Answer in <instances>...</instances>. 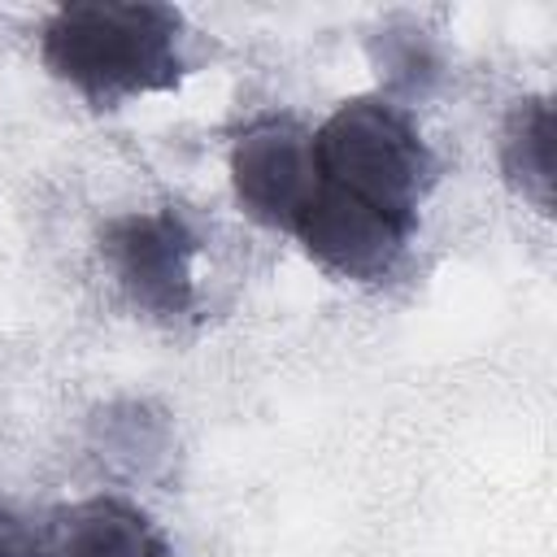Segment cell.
Here are the masks:
<instances>
[{
  "label": "cell",
  "instance_id": "obj_3",
  "mask_svg": "<svg viewBox=\"0 0 557 557\" xmlns=\"http://www.w3.org/2000/svg\"><path fill=\"white\" fill-rule=\"evenodd\" d=\"M196 252L200 235L178 209H135L100 231V257L117 292L157 322H178L196 309Z\"/></svg>",
  "mask_w": 557,
  "mask_h": 557
},
{
  "label": "cell",
  "instance_id": "obj_4",
  "mask_svg": "<svg viewBox=\"0 0 557 557\" xmlns=\"http://www.w3.org/2000/svg\"><path fill=\"white\" fill-rule=\"evenodd\" d=\"M231 191L252 222L292 231L318 191L309 135L292 117H261L244 126L231 144Z\"/></svg>",
  "mask_w": 557,
  "mask_h": 557
},
{
  "label": "cell",
  "instance_id": "obj_5",
  "mask_svg": "<svg viewBox=\"0 0 557 557\" xmlns=\"http://www.w3.org/2000/svg\"><path fill=\"white\" fill-rule=\"evenodd\" d=\"M292 235L305 244V252L326 274L348 278V283H379L400 265L413 226L396 222L392 213H383L339 187L318 183V191L305 205V213L296 218Z\"/></svg>",
  "mask_w": 557,
  "mask_h": 557
},
{
  "label": "cell",
  "instance_id": "obj_8",
  "mask_svg": "<svg viewBox=\"0 0 557 557\" xmlns=\"http://www.w3.org/2000/svg\"><path fill=\"white\" fill-rule=\"evenodd\" d=\"M0 557H48V548L22 518L0 509Z\"/></svg>",
  "mask_w": 557,
  "mask_h": 557
},
{
  "label": "cell",
  "instance_id": "obj_7",
  "mask_svg": "<svg viewBox=\"0 0 557 557\" xmlns=\"http://www.w3.org/2000/svg\"><path fill=\"white\" fill-rule=\"evenodd\" d=\"M500 170L540 213L553 205V113L548 100H518L500 131Z\"/></svg>",
  "mask_w": 557,
  "mask_h": 557
},
{
  "label": "cell",
  "instance_id": "obj_2",
  "mask_svg": "<svg viewBox=\"0 0 557 557\" xmlns=\"http://www.w3.org/2000/svg\"><path fill=\"white\" fill-rule=\"evenodd\" d=\"M318 183L339 187L405 226H418V209L435 183V152L413 122L387 100H344L313 135Z\"/></svg>",
  "mask_w": 557,
  "mask_h": 557
},
{
  "label": "cell",
  "instance_id": "obj_1",
  "mask_svg": "<svg viewBox=\"0 0 557 557\" xmlns=\"http://www.w3.org/2000/svg\"><path fill=\"white\" fill-rule=\"evenodd\" d=\"M39 61L91 109H117L139 96L174 91L187 74L183 13L148 0L61 4L44 22Z\"/></svg>",
  "mask_w": 557,
  "mask_h": 557
},
{
  "label": "cell",
  "instance_id": "obj_6",
  "mask_svg": "<svg viewBox=\"0 0 557 557\" xmlns=\"http://www.w3.org/2000/svg\"><path fill=\"white\" fill-rule=\"evenodd\" d=\"M48 557H174L157 522L122 496H87L52 513Z\"/></svg>",
  "mask_w": 557,
  "mask_h": 557
}]
</instances>
